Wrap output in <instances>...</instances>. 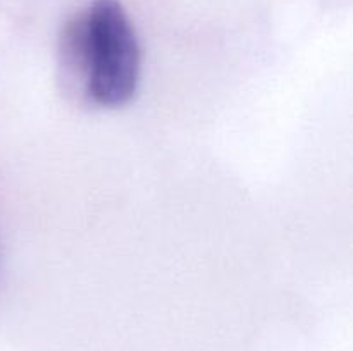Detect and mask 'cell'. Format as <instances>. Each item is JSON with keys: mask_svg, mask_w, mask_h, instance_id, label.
<instances>
[{"mask_svg": "<svg viewBox=\"0 0 353 351\" xmlns=\"http://www.w3.org/2000/svg\"><path fill=\"white\" fill-rule=\"evenodd\" d=\"M69 65L78 67L85 95L117 109L133 100L141 78L137 31L119 0H93L65 38Z\"/></svg>", "mask_w": 353, "mask_h": 351, "instance_id": "6da1fadb", "label": "cell"}]
</instances>
